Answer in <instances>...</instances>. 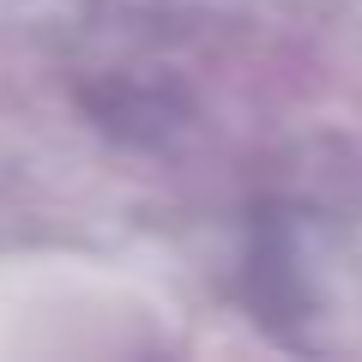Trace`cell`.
Wrapping results in <instances>:
<instances>
[{"label": "cell", "mask_w": 362, "mask_h": 362, "mask_svg": "<svg viewBox=\"0 0 362 362\" xmlns=\"http://www.w3.org/2000/svg\"><path fill=\"white\" fill-rule=\"evenodd\" d=\"M254 308L296 344L332 350L362 326V230L350 218H278L254 247Z\"/></svg>", "instance_id": "6da1fadb"}]
</instances>
